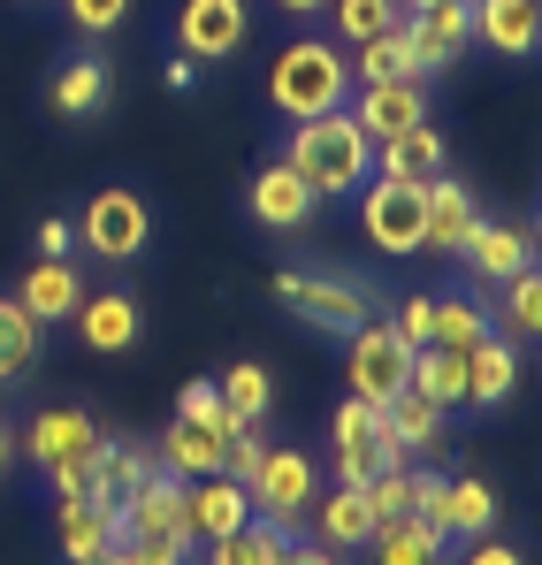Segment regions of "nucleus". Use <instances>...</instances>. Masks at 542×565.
<instances>
[{
    "label": "nucleus",
    "instance_id": "1",
    "mask_svg": "<svg viewBox=\"0 0 542 565\" xmlns=\"http://www.w3.org/2000/svg\"><path fill=\"white\" fill-rule=\"evenodd\" d=\"M275 161H290L298 184L313 191L321 206H329V199H360V184L374 177V146H366V130L344 107H337V115H313V122H290Z\"/></svg>",
    "mask_w": 542,
    "mask_h": 565
},
{
    "label": "nucleus",
    "instance_id": "2",
    "mask_svg": "<svg viewBox=\"0 0 542 565\" xmlns=\"http://www.w3.org/2000/svg\"><path fill=\"white\" fill-rule=\"evenodd\" d=\"M352 99V54L337 46V39H290V46H275L268 62V107L283 122H313V115H337Z\"/></svg>",
    "mask_w": 542,
    "mask_h": 565
},
{
    "label": "nucleus",
    "instance_id": "3",
    "mask_svg": "<svg viewBox=\"0 0 542 565\" xmlns=\"http://www.w3.org/2000/svg\"><path fill=\"white\" fill-rule=\"evenodd\" d=\"M92 444H99V420L92 405L62 397V405H39L23 428H15V459H31V473L46 481V497H85V467H92Z\"/></svg>",
    "mask_w": 542,
    "mask_h": 565
},
{
    "label": "nucleus",
    "instance_id": "4",
    "mask_svg": "<svg viewBox=\"0 0 542 565\" xmlns=\"http://www.w3.org/2000/svg\"><path fill=\"white\" fill-rule=\"evenodd\" d=\"M275 298L306 321V329H321V337H352L360 321L382 313V290L360 276H344V268H275Z\"/></svg>",
    "mask_w": 542,
    "mask_h": 565
},
{
    "label": "nucleus",
    "instance_id": "5",
    "mask_svg": "<svg viewBox=\"0 0 542 565\" xmlns=\"http://www.w3.org/2000/svg\"><path fill=\"white\" fill-rule=\"evenodd\" d=\"M77 253L107 260V268H138L153 253V199L138 184H99L77 214Z\"/></svg>",
    "mask_w": 542,
    "mask_h": 565
},
{
    "label": "nucleus",
    "instance_id": "6",
    "mask_svg": "<svg viewBox=\"0 0 542 565\" xmlns=\"http://www.w3.org/2000/svg\"><path fill=\"white\" fill-rule=\"evenodd\" d=\"M390 329L413 344V352H428V344H481L497 321H489V298L481 290H413V298H397V313H390Z\"/></svg>",
    "mask_w": 542,
    "mask_h": 565
},
{
    "label": "nucleus",
    "instance_id": "7",
    "mask_svg": "<svg viewBox=\"0 0 542 565\" xmlns=\"http://www.w3.org/2000/svg\"><path fill=\"white\" fill-rule=\"evenodd\" d=\"M39 107H46L54 122H70V130L99 122V115L115 107V62H107V46H70V54L46 70Z\"/></svg>",
    "mask_w": 542,
    "mask_h": 565
},
{
    "label": "nucleus",
    "instance_id": "8",
    "mask_svg": "<svg viewBox=\"0 0 542 565\" xmlns=\"http://www.w3.org/2000/svg\"><path fill=\"white\" fill-rule=\"evenodd\" d=\"M451 260L466 268V290L497 298V282H512L520 268H535V222H528V214H504V222L474 214V230H466V245H458Z\"/></svg>",
    "mask_w": 542,
    "mask_h": 565
},
{
    "label": "nucleus",
    "instance_id": "9",
    "mask_svg": "<svg viewBox=\"0 0 542 565\" xmlns=\"http://www.w3.org/2000/svg\"><path fill=\"white\" fill-rule=\"evenodd\" d=\"M177 54L199 70H222L253 46V0H177Z\"/></svg>",
    "mask_w": 542,
    "mask_h": 565
},
{
    "label": "nucleus",
    "instance_id": "10",
    "mask_svg": "<svg viewBox=\"0 0 542 565\" xmlns=\"http://www.w3.org/2000/svg\"><path fill=\"white\" fill-rule=\"evenodd\" d=\"M405 375H413V344L390 329V313H374L344 337V382H352L360 405H390L405 390Z\"/></svg>",
    "mask_w": 542,
    "mask_h": 565
},
{
    "label": "nucleus",
    "instance_id": "11",
    "mask_svg": "<svg viewBox=\"0 0 542 565\" xmlns=\"http://www.w3.org/2000/svg\"><path fill=\"white\" fill-rule=\"evenodd\" d=\"M421 214H428V184H390V177L360 184V237L382 260H413L421 253Z\"/></svg>",
    "mask_w": 542,
    "mask_h": 565
},
{
    "label": "nucleus",
    "instance_id": "12",
    "mask_svg": "<svg viewBox=\"0 0 542 565\" xmlns=\"http://www.w3.org/2000/svg\"><path fill=\"white\" fill-rule=\"evenodd\" d=\"M245 497H253V512L275 520V527H306V512H313V497H321V459L313 451H298V444H283L261 459V473L245 481Z\"/></svg>",
    "mask_w": 542,
    "mask_h": 565
},
{
    "label": "nucleus",
    "instance_id": "13",
    "mask_svg": "<svg viewBox=\"0 0 542 565\" xmlns=\"http://www.w3.org/2000/svg\"><path fill=\"white\" fill-rule=\"evenodd\" d=\"M70 329H77V344H85L92 360H123V352H138V337H146V306H138V290H85V306L70 313Z\"/></svg>",
    "mask_w": 542,
    "mask_h": 565
},
{
    "label": "nucleus",
    "instance_id": "14",
    "mask_svg": "<svg viewBox=\"0 0 542 565\" xmlns=\"http://www.w3.org/2000/svg\"><path fill=\"white\" fill-rule=\"evenodd\" d=\"M245 214H253V230H268V237H306L313 214H321V199L298 184L290 161H268V169H253V184H245Z\"/></svg>",
    "mask_w": 542,
    "mask_h": 565
},
{
    "label": "nucleus",
    "instance_id": "15",
    "mask_svg": "<svg viewBox=\"0 0 542 565\" xmlns=\"http://www.w3.org/2000/svg\"><path fill=\"white\" fill-rule=\"evenodd\" d=\"M528 375V344H512L504 329H489L481 344H466V413H504L512 405V390Z\"/></svg>",
    "mask_w": 542,
    "mask_h": 565
},
{
    "label": "nucleus",
    "instance_id": "16",
    "mask_svg": "<svg viewBox=\"0 0 542 565\" xmlns=\"http://www.w3.org/2000/svg\"><path fill=\"white\" fill-rule=\"evenodd\" d=\"M466 31H474V46H489L497 62H535L542 0H466Z\"/></svg>",
    "mask_w": 542,
    "mask_h": 565
},
{
    "label": "nucleus",
    "instance_id": "17",
    "mask_svg": "<svg viewBox=\"0 0 542 565\" xmlns=\"http://www.w3.org/2000/svg\"><path fill=\"white\" fill-rule=\"evenodd\" d=\"M245 520H253V497H245V481H230V473L183 481V543H191V551H206V543L237 535Z\"/></svg>",
    "mask_w": 542,
    "mask_h": 565
},
{
    "label": "nucleus",
    "instance_id": "18",
    "mask_svg": "<svg viewBox=\"0 0 542 565\" xmlns=\"http://www.w3.org/2000/svg\"><path fill=\"white\" fill-rule=\"evenodd\" d=\"M115 520H123V543H183V481L153 467L123 504H115ZM183 551H191V543H183Z\"/></svg>",
    "mask_w": 542,
    "mask_h": 565
},
{
    "label": "nucleus",
    "instance_id": "19",
    "mask_svg": "<svg viewBox=\"0 0 542 565\" xmlns=\"http://www.w3.org/2000/svg\"><path fill=\"white\" fill-rule=\"evenodd\" d=\"M344 115H352V122L366 130V146H390L397 130H413V122H436V115H428V85H413V77H397V85H352Z\"/></svg>",
    "mask_w": 542,
    "mask_h": 565
},
{
    "label": "nucleus",
    "instance_id": "20",
    "mask_svg": "<svg viewBox=\"0 0 542 565\" xmlns=\"http://www.w3.org/2000/svg\"><path fill=\"white\" fill-rule=\"evenodd\" d=\"M428 520H436L451 543H474V535H497V527H504V497H497L489 473H444V497H436Z\"/></svg>",
    "mask_w": 542,
    "mask_h": 565
},
{
    "label": "nucleus",
    "instance_id": "21",
    "mask_svg": "<svg viewBox=\"0 0 542 565\" xmlns=\"http://www.w3.org/2000/svg\"><path fill=\"white\" fill-rule=\"evenodd\" d=\"M444 169H451V138L436 122H413L390 146H374V177H390V184H436Z\"/></svg>",
    "mask_w": 542,
    "mask_h": 565
},
{
    "label": "nucleus",
    "instance_id": "22",
    "mask_svg": "<svg viewBox=\"0 0 542 565\" xmlns=\"http://www.w3.org/2000/svg\"><path fill=\"white\" fill-rule=\"evenodd\" d=\"M15 298H23V313H31L39 329H62V321L85 306V268H77V260H31L23 282H15Z\"/></svg>",
    "mask_w": 542,
    "mask_h": 565
},
{
    "label": "nucleus",
    "instance_id": "23",
    "mask_svg": "<svg viewBox=\"0 0 542 565\" xmlns=\"http://www.w3.org/2000/svg\"><path fill=\"white\" fill-rule=\"evenodd\" d=\"M54 543H62V565L107 558V551L123 543V520H115V504H92V497H62V504H54Z\"/></svg>",
    "mask_w": 542,
    "mask_h": 565
},
{
    "label": "nucleus",
    "instance_id": "24",
    "mask_svg": "<svg viewBox=\"0 0 542 565\" xmlns=\"http://www.w3.org/2000/svg\"><path fill=\"white\" fill-rule=\"evenodd\" d=\"M397 77H413V85L436 77V62L421 54V39L405 23L382 31V39H366V46H352V85H397Z\"/></svg>",
    "mask_w": 542,
    "mask_h": 565
},
{
    "label": "nucleus",
    "instance_id": "25",
    "mask_svg": "<svg viewBox=\"0 0 542 565\" xmlns=\"http://www.w3.org/2000/svg\"><path fill=\"white\" fill-rule=\"evenodd\" d=\"M146 473H153V451H146V444H130V436H107V428H99L92 467H85V497H92V504H123Z\"/></svg>",
    "mask_w": 542,
    "mask_h": 565
},
{
    "label": "nucleus",
    "instance_id": "26",
    "mask_svg": "<svg viewBox=\"0 0 542 565\" xmlns=\"http://www.w3.org/2000/svg\"><path fill=\"white\" fill-rule=\"evenodd\" d=\"M458 543L436 520H382L366 535V565H451Z\"/></svg>",
    "mask_w": 542,
    "mask_h": 565
},
{
    "label": "nucleus",
    "instance_id": "27",
    "mask_svg": "<svg viewBox=\"0 0 542 565\" xmlns=\"http://www.w3.org/2000/svg\"><path fill=\"white\" fill-rule=\"evenodd\" d=\"M306 527H313V543H321V551H337V558L366 551V535H374L366 489H321V497H313V512H306Z\"/></svg>",
    "mask_w": 542,
    "mask_h": 565
},
{
    "label": "nucleus",
    "instance_id": "28",
    "mask_svg": "<svg viewBox=\"0 0 542 565\" xmlns=\"http://www.w3.org/2000/svg\"><path fill=\"white\" fill-rule=\"evenodd\" d=\"M474 214H481V199L458 184L451 169L428 184V214H421V253H444L451 260L458 245H466V230H474Z\"/></svg>",
    "mask_w": 542,
    "mask_h": 565
},
{
    "label": "nucleus",
    "instance_id": "29",
    "mask_svg": "<svg viewBox=\"0 0 542 565\" xmlns=\"http://www.w3.org/2000/svg\"><path fill=\"white\" fill-rule=\"evenodd\" d=\"M222 459H230V436L222 428H199V420L161 428V444H153V467L177 473V481H206V473H222Z\"/></svg>",
    "mask_w": 542,
    "mask_h": 565
},
{
    "label": "nucleus",
    "instance_id": "30",
    "mask_svg": "<svg viewBox=\"0 0 542 565\" xmlns=\"http://www.w3.org/2000/svg\"><path fill=\"white\" fill-rule=\"evenodd\" d=\"M444 428H451V413L428 405L421 390H397V397L382 405V436L397 444V459H428V451L444 444Z\"/></svg>",
    "mask_w": 542,
    "mask_h": 565
},
{
    "label": "nucleus",
    "instance_id": "31",
    "mask_svg": "<svg viewBox=\"0 0 542 565\" xmlns=\"http://www.w3.org/2000/svg\"><path fill=\"white\" fill-rule=\"evenodd\" d=\"M405 31L421 39V54L436 62V77L474 54V31H466V0H428V8H413L405 15Z\"/></svg>",
    "mask_w": 542,
    "mask_h": 565
},
{
    "label": "nucleus",
    "instance_id": "32",
    "mask_svg": "<svg viewBox=\"0 0 542 565\" xmlns=\"http://www.w3.org/2000/svg\"><path fill=\"white\" fill-rule=\"evenodd\" d=\"M382 467H405L397 444L382 436V420H374V428H352V436H329V467H321V473H329L337 489H366Z\"/></svg>",
    "mask_w": 542,
    "mask_h": 565
},
{
    "label": "nucleus",
    "instance_id": "33",
    "mask_svg": "<svg viewBox=\"0 0 542 565\" xmlns=\"http://www.w3.org/2000/svg\"><path fill=\"white\" fill-rule=\"evenodd\" d=\"M39 360H46V329L23 313L15 290H0V390L31 382V375H39Z\"/></svg>",
    "mask_w": 542,
    "mask_h": 565
},
{
    "label": "nucleus",
    "instance_id": "34",
    "mask_svg": "<svg viewBox=\"0 0 542 565\" xmlns=\"http://www.w3.org/2000/svg\"><path fill=\"white\" fill-rule=\"evenodd\" d=\"M298 535L290 527H275V520H245L237 535H222V543H206V551H191V565H283V551H290Z\"/></svg>",
    "mask_w": 542,
    "mask_h": 565
},
{
    "label": "nucleus",
    "instance_id": "35",
    "mask_svg": "<svg viewBox=\"0 0 542 565\" xmlns=\"http://www.w3.org/2000/svg\"><path fill=\"white\" fill-rule=\"evenodd\" d=\"M405 390H421V397H428V405H444V413H466V352H451V344L413 352Z\"/></svg>",
    "mask_w": 542,
    "mask_h": 565
},
{
    "label": "nucleus",
    "instance_id": "36",
    "mask_svg": "<svg viewBox=\"0 0 542 565\" xmlns=\"http://www.w3.org/2000/svg\"><path fill=\"white\" fill-rule=\"evenodd\" d=\"M321 15H329V39L352 54V46H366V39H382V31L405 23V0H329Z\"/></svg>",
    "mask_w": 542,
    "mask_h": 565
},
{
    "label": "nucleus",
    "instance_id": "37",
    "mask_svg": "<svg viewBox=\"0 0 542 565\" xmlns=\"http://www.w3.org/2000/svg\"><path fill=\"white\" fill-rule=\"evenodd\" d=\"M489 321H497L512 344H535V337H542V276H535V268H520L512 282H497Z\"/></svg>",
    "mask_w": 542,
    "mask_h": 565
},
{
    "label": "nucleus",
    "instance_id": "38",
    "mask_svg": "<svg viewBox=\"0 0 542 565\" xmlns=\"http://www.w3.org/2000/svg\"><path fill=\"white\" fill-rule=\"evenodd\" d=\"M222 405H230V420L237 428H261L268 420V405H275V382H268V367L261 360H237V367H222Z\"/></svg>",
    "mask_w": 542,
    "mask_h": 565
},
{
    "label": "nucleus",
    "instance_id": "39",
    "mask_svg": "<svg viewBox=\"0 0 542 565\" xmlns=\"http://www.w3.org/2000/svg\"><path fill=\"white\" fill-rule=\"evenodd\" d=\"M62 15H70V31L85 46H99V39H115L130 23V0H62Z\"/></svg>",
    "mask_w": 542,
    "mask_h": 565
},
{
    "label": "nucleus",
    "instance_id": "40",
    "mask_svg": "<svg viewBox=\"0 0 542 565\" xmlns=\"http://www.w3.org/2000/svg\"><path fill=\"white\" fill-rule=\"evenodd\" d=\"M177 420H199V428H222V436H237V420H230V405H222V390H214V382H183Z\"/></svg>",
    "mask_w": 542,
    "mask_h": 565
},
{
    "label": "nucleus",
    "instance_id": "41",
    "mask_svg": "<svg viewBox=\"0 0 542 565\" xmlns=\"http://www.w3.org/2000/svg\"><path fill=\"white\" fill-rule=\"evenodd\" d=\"M451 565H528V551L512 535H474V543H458Z\"/></svg>",
    "mask_w": 542,
    "mask_h": 565
},
{
    "label": "nucleus",
    "instance_id": "42",
    "mask_svg": "<svg viewBox=\"0 0 542 565\" xmlns=\"http://www.w3.org/2000/svg\"><path fill=\"white\" fill-rule=\"evenodd\" d=\"M31 245H39V260H77V222L70 214H46L31 230Z\"/></svg>",
    "mask_w": 542,
    "mask_h": 565
},
{
    "label": "nucleus",
    "instance_id": "43",
    "mask_svg": "<svg viewBox=\"0 0 542 565\" xmlns=\"http://www.w3.org/2000/svg\"><path fill=\"white\" fill-rule=\"evenodd\" d=\"M115 558L123 565H191L183 543H115Z\"/></svg>",
    "mask_w": 542,
    "mask_h": 565
},
{
    "label": "nucleus",
    "instance_id": "44",
    "mask_svg": "<svg viewBox=\"0 0 542 565\" xmlns=\"http://www.w3.org/2000/svg\"><path fill=\"white\" fill-rule=\"evenodd\" d=\"M283 565H344V558H337V551H321V543H306V535H298V543H290V551H283Z\"/></svg>",
    "mask_w": 542,
    "mask_h": 565
},
{
    "label": "nucleus",
    "instance_id": "45",
    "mask_svg": "<svg viewBox=\"0 0 542 565\" xmlns=\"http://www.w3.org/2000/svg\"><path fill=\"white\" fill-rule=\"evenodd\" d=\"M161 77H169V93H199V77H206V70H199V62H169V70H161Z\"/></svg>",
    "mask_w": 542,
    "mask_h": 565
},
{
    "label": "nucleus",
    "instance_id": "46",
    "mask_svg": "<svg viewBox=\"0 0 542 565\" xmlns=\"http://www.w3.org/2000/svg\"><path fill=\"white\" fill-rule=\"evenodd\" d=\"M8 473H15V420L0 413V489H8Z\"/></svg>",
    "mask_w": 542,
    "mask_h": 565
},
{
    "label": "nucleus",
    "instance_id": "47",
    "mask_svg": "<svg viewBox=\"0 0 542 565\" xmlns=\"http://www.w3.org/2000/svg\"><path fill=\"white\" fill-rule=\"evenodd\" d=\"M268 8H283V15H298V23H306V15H321L329 0H268Z\"/></svg>",
    "mask_w": 542,
    "mask_h": 565
},
{
    "label": "nucleus",
    "instance_id": "48",
    "mask_svg": "<svg viewBox=\"0 0 542 565\" xmlns=\"http://www.w3.org/2000/svg\"><path fill=\"white\" fill-rule=\"evenodd\" d=\"M85 565H123V558H115V551H107V558H85Z\"/></svg>",
    "mask_w": 542,
    "mask_h": 565
},
{
    "label": "nucleus",
    "instance_id": "49",
    "mask_svg": "<svg viewBox=\"0 0 542 565\" xmlns=\"http://www.w3.org/2000/svg\"><path fill=\"white\" fill-rule=\"evenodd\" d=\"M23 8H31V0H23Z\"/></svg>",
    "mask_w": 542,
    "mask_h": 565
}]
</instances>
